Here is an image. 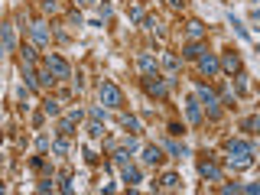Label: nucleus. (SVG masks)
Wrapping results in <instances>:
<instances>
[{
    "mask_svg": "<svg viewBox=\"0 0 260 195\" xmlns=\"http://www.w3.org/2000/svg\"><path fill=\"white\" fill-rule=\"evenodd\" d=\"M195 94H199L202 108L208 111V117H211V120H218V117H221V98L215 94V88H208V85H199V88H195Z\"/></svg>",
    "mask_w": 260,
    "mask_h": 195,
    "instance_id": "obj_1",
    "label": "nucleus"
},
{
    "mask_svg": "<svg viewBox=\"0 0 260 195\" xmlns=\"http://www.w3.org/2000/svg\"><path fill=\"white\" fill-rule=\"evenodd\" d=\"M98 98H101L104 108H114V111L124 108V91H120L114 81H101V85H98Z\"/></svg>",
    "mask_w": 260,
    "mask_h": 195,
    "instance_id": "obj_2",
    "label": "nucleus"
},
{
    "mask_svg": "<svg viewBox=\"0 0 260 195\" xmlns=\"http://www.w3.org/2000/svg\"><path fill=\"white\" fill-rule=\"evenodd\" d=\"M143 91L150 98H156V101H166L169 85H166V78H159V75H143Z\"/></svg>",
    "mask_w": 260,
    "mask_h": 195,
    "instance_id": "obj_3",
    "label": "nucleus"
},
{
    "mask_svg": "<svg viewBox=\"0 0 260 195\" xmlns=\"http://www.w3.org/2000/svg\"><path fill=\"white\" fill-rule=\"evenodd\" d=\"M43 62L49 65V72H52V75L59 78V81H65V78H72V65L65 62V59H62L59 52H49V55H46Z\"/></svg>",
    "mask_w": 260,
    "mask_h": 195,
    "instance_id": "obj_4",
    "label": "nucleus"
},
{
    "mask_svg": "<svg viewBox=\"0 0 260 195\" xmlns=\"http://www.w3.org/2000/svg\"><path fill=\"white\" fill-rule=\"evenodd\" d=\"M182 108H185V120H189L192 127H199L202 120H205V108H202L199 94H189V98H185V104H182Z\"/></svg>",
    "mask_w": 260,
    "mask_h": 195,
    "instance_id": "obj_5",
    "label": "nucleus"
},
{
    "mask_svg": "<svg viewBox=\"0 0 260 195\" xmlns=\"http://www.w3.org/2000/svg\"><path fill=\"white\" fill-rule=\"evenodd\" d=\"M195 62H199V72H202V75H208V78L221 72V59H218L215 52H202V55H199Z\"/></svg>",
    "mask_w": 260,
    "mask_h": 195,
    "instance_id": "obj_6",
    "label": "nucleus"
},
{
    "mask_svg": "<svg viewBox=\"0 0 260 195\" xmlns=\"http://www.w3.org/2000/svg\"><path fill=\"white\" fill-rule=\"evenodd\" d=\"M49 36H52V29H49V23H46V20L29 23V39H32V46H46V43H49Z\"/></svg>",
    "mask_w": 260,
    "mask_h": 195,
    "instance_id": "obj_7",
    "label": "nucleus"
},
{
    "mask_svg": "<svg viewBox=\"0 0 260 195\" xmlns=\"http://www.w3.org/2000/svg\"><path fill=\"white\" fill-rule=\"evenodd\" d=\"M199 176L208 179V182H221V166H218L215 159H199Z\"/></svg>",
    "mask_w": 260,
    "mask_h": 195,
    "instance_id": "obj_8",
    "label": "nucleus"
},
{
    "mask_svg": "<svg viewBox=\"0 0 260 195\" xmlns=\"http://www.w3.org/2000/svg\"><path fill=\"white\" fill-rule=\"evenodd\" d=\"M228 166H231L234 173L250 169V166H254V153H231V156H228Z\"/></svg>",
    "mask_w": 260,
    "mask_h": 195,
    "instance_id": "obj_9",
    "label": "nucleus"
},
{
    "mask_svg": "<svg viewBox=\"0 0 260 195\" xmlns=\"http://www.w3.org/2000/svg\"><path fill=\"white\" fill-rule=\"evenodd\" d=\"M221 72H228V75H241V55L238 52H224L221 55Z\"/></svg>",
    "mask_w": 260,
    "mask_h": 195,
    "instance_id": "obj_10",
    "label": "nucleus"
},
{
    "mask_svg": "<svg viewBox=\"0 0 260 195\" xmlns=\"http://www.w3.org/2000/svg\"><path fill=\"white\" fill-rule=\"evenodd\" d=\"M137 69H140V75H156V59L150 52H140L137 55Z\"/></svg>",
    "mask_w": 260,
    "mask_h": 195,
    "instance_id": "obj_11",
    "label": "nucleus"
},
{
    "mask_svg": "<svg viewBox=\"0 0 260 195\" xmlns=\"http://www.w3.org/2000/svg\"><path fill=\"white\" fill-rule=\"evenodd\" d=\"M140 159L146 162V166H156V162L162 159V146H156V143H153V146H143V156Z\"/></svg>",
    "mask_w": 260,
    "mask_h": 195,
    "instance_id": "obj_12",
    "label": "nucleus"
},
{
    "mask_svg": "<svg viewBox=\"0 0 260 195\" xmlns=\"http://www.w3.org/2000/svg\"><path fill=\"white\" fill-rule=\"evenodd\" d=\"M224 153L228 156H231V153H254V146H250L247 140H238V137H234V140L224 143Z\"/></svg>",
    "mask_w": 260,
    "mask_h": 195,
    "instance_id": "obj_13",
    "label": "nucleus"
},
{
    "mask_svg": "<svg viewBox=\"0 0 260 195\" xmlns=\"http://www.w3.org/2000/svg\"><path fill=\"white\" fill-rule=\"evenodd\" d=\"M185 32H189V39H205L208 26L202 20H189V23H185Z\"/></svg>",
    "mask_w": 260,
    "mask_h": 195,
    "instance_id": "obj_14",
    "label": "nucleus"
},
{
    "mask_svg": "<svg viewBox=\"0 0 260 195\" xmlns=\"http://www.w3.org/2000/svg\"><path fill=\"white\" fill-rule=\"evenodd\" d=\"M43 114H46V117H59V114H62V101L49 94L46 101H43Z\"/></svg>",
    "mask_w": 260,
    "mask_h": 195,
    "instance_id": "obj_15",
    "label": "nucleus"
},
{
    "mask_svg": "<svg viewBox=\"0 0 260 195\" xmlns=\"http://www.w3.org/2000/svg\"><path fill=\"white\" fill-rule=\"evenodd\" d=\"M153 189H166V192H176V189H179V176H176V173H166V176L159 179V185L153 182Z\"/></svg>",
    "mask_w": 260,
    "mask_h": 195,
    "instance_id": "obj_16",
    "label": "nucleus"
},
{
    "mask_svg": "<svg viewBox=\"0 0 260 195\" xmlns=\"http://www.w3.org/2000/svg\"><path fill=\"white\" fill-rule=\"evenodd\" d=\"M202 52H205V49H202V39H192L189 46H182V59H199Z\"/></svg>",
    "mask_w": 260,
    "mask_h": 195,
    "instance_id": "obj_17",
    "label": "nucleus"
},
{
    "mask_svg": "<svg viewBox=\"0 0 260 195\" xmlns=\"http://www.w3.org/2000/svg\"><path fill=\"white\" fill-rule=\"evenodd\" d=\"M0 36H4V52H13L16 39H13V26H10V23H4V26H0Z\"/></svg>",
    "mask_w": 260,
    "mask_h": 195,
    "instance_id": "obj_18",
    "label": "nucleus"
},
{
    "mask_svg": "<svg viewBox=\"0 0 260 195\" xmlns=\"http://www.w3.org/2000/svg\"><path fill=\"white\" fill-rule=\"evenodd\" d=\"M120 179H124L127 185H137V182H140V169H137V166H130V162H127V166L120 169Z\"/></svg>",
    "mask_w": 260,
    "mask_h": 195,
    "instance_id": "obj_19",
    "label": "nucleus"
},
{
    "mask_svg": "<svg viewBox=\"0 0 260 195\" xmlns=\"http://www.w3.org/2000/svg\"><path fill=\"white\" fill-rule=\"evenodd\" d=\"M55 134H59V137H72V134H75V120L65 114V117L59 120V127H55Z\"/></svg>",
    "mask_w": 260,
    "mask_h": 195,
    "instance_id": "obj_20",
    "label": "nucleus"
},
{
    "mask_svg": "<svg viewBox=\"0 0 260 195\" xmlns=\"http://www.w3.org/2000/svg\"><path fill=\"white\" fill-rule=\"evenodd\" d=\"M166 150L173 153L176 159H185V156H189V146H185V143H176V140H166Z\"/></svg>",
    "mask_w": 260,
    "mask_h": 195,
    "instance_id": "obj_21",
    "label": "nucleus"
},
{
    "mask_svg": "<svg viewBox=\"0 0 260 195\" xmlns=\"http://www.w3.org/2000/svg\"><path fill=\"white\" fill-rule=\"evenodd\" d=\"M143 26L150 29V32H156V36H166V26H162L156 16H143Z\"/></svg>",
    "mask_w": 260,
    "mask_h": 195,
    "instance_id": "obj_22",
    "label": "nucleus"
},
{
    "mask_svg": "<svg viewBox=\"0 0 260 195\" xmlns=\"http://www.w3.org/2000/svg\"><path fill=\"white\" fill-rule=\"evenodd\" d=\"M20 59H23V65H36V62H39L36 46H23V49H20Z\"/></svg>",
    "mask_w": 260,
    "mask_h": 195,
    "instance_id": "obj_23",
    "label": "nucleus"
},
{
    "mask_svg": "<svg viewBox=\"0 0 260 195\" xmlns=\"http://www.w3.org/2000/svg\"><path fill=\"white\" fill-rule=\"evenodd\" d=\"M55 81H59V78H55L52 72H49V65L43 62V72H39V88H52Z\"/></svg>",
    "mask_w": 260,
    "mask_h": 195,
    "instance_id": "obj_24",
    "label": "nucleus"
},
{
    "mask_svg": "<svg viewBox=\"0 0 260 195\" xmlns=\"http://www.w3.org/2000/svg\"><path fill=\"white\" fill-rule=\"evenodd\" d=\"M162 69H166L169 75H176V69H179V55H173V52H166V55H162Z\"/></svg>",
    "mask_w": 260,
    "mask_h": 195,
    "instance_id": "obj_25",
    "label": "nucleus"
},
{
    "mask_svg": "<svg viewBox=\"0 0 260 195\" xmlns=\"http://www.w3.org/2000/svg\"><path fill=\"white\" fill-rule=\"evenodd\" d=\"M120 127L130 130V134H137V130H140V120H137V117H130V114H120Z\"/></svg>",
    "mask_w": 260,
    "mask_h": 195,
    "instance_id": "obj_26",
    "label": "nucleus"
},
{
    "mask_svg": "<svg viewBox=\"0 0 260 195\" xmlns=\"http://www.w3.org/2000/svg\"><path fill=\"white\" fill-rule=\"evenodd\" d=\"M52 153H55V156H65V153H69V137H55V140H52Z\"/></svg>",
    "mask_w": 260,
    "mask_h": 195,
    "instance_id": "obj_27",
    "label": "nucleus"
},
{
    "mask_svg": "<svg viewBox=\"0 0 260 195\" xmlns=\"http://www.w3.org/2000/svg\"><path fill=\"white\" fill-rule=\"evenodd\" d=\"M88 137H91V140H101V137H104V124H101V120L91 117V124H88Z\"/></svg>",
    "mask_w": 260,
    "mask_h": 195,
    "instance_id": "obj_28",
    "label": "nucleus"
},
{
    "mask_svg": "<svg viewBox=\"0 0 260 195\" xmlns=\"http://www.w3.org/2000/svg\"><path fill=\"white\" fill-rule=\"evenodd\" d=\"M244 130H250V134H260V114H254V117H244L241 120Z\"/></svg>",
    "mask_w": 260,
    "mask_h": 195,
    "instance_id": "obj_29",
    "label": "nucleus"
},
{
    "mask_svg": "<svg viewBox=\"0 0 260 195\" xmlns=\"http://www.w3.org/2000/svg\"><path fill=\"white\" fill-rule=\"evenodd\" d=\"M114 162H117V166H127V162H130V150H127V146L114 150Z\"/></svg>",
    "mask_w": 260,
    "mask_h": 195,
    "instance_id": "obj_30",
    "label": "nucleus"
},
{
    "mask_svg": "<svg viewBox=\"0 0 260 195\" xmlns=\"http://www.w3.org/2000/svg\"><path fill=\"white\" fill-rule=\"evenodd\" d=\"M98 16H101V20H111V16H114V7L108 4V0H101V4H98Z\"/></svg>",
    "mask_w": 260,
    "mask_h": 195,
    "instance_id": "obj_31",
    "label": "nucleus"
},
{
    "mask_svg": "<svg viewBox=\"0 0 260 195\" xmlns=\"http://www.w3.org/2000/svg\"><path fill=\"white\" fill-rule=\"evenodd\" d=\"M59 189H62V192H72V189H75V185H72V176H69V173H62V176H59Z\"/></svg>",
    "mask_w": 260,
    "mask_h": 195,
    "instance_id": "obj_32",
    "label": "nucleus"
},
{
    "mask_svg": "<svg viewBox=\"0 0 260 195\" xmlns=\"http://www.w3.org/2000/svg\"><path fill=\"white\" fill-rule=\"evenodd\" d=\"M228 20H231V26H234V32H238L241 39H247V26H241V23L234 20V16H228Z\"/></svg>",
    "mask_w": 260,
    "mask_h": 195,
    "instance_id": "obj_33",
    "label": "nucleus"
},
{
    "mask_svg": "<svg viewBox=\"0 0 260 195\" xmlns=\"http://www.w3.org/2000/svg\"><path fill=\"white\" fill-rule=\"evenodd\" d=\"M91 117H94V120H104V117H108V111H104V104H94V108H91Z\"/></svg>",
    "mask_w": 260,
    "mask_h": 195,
    "instance_id": "obj_34",
    "label": "nucleus"
},
{
    "mask_svg": "<svg viewBox=\"0 0 260 195\" xmlns=\"http://www.w3.org/2000/svg\"><path fill=\"white\" fill-rule=\"evenodd\" d=\"M130 20H134V23H143V10H140V7H130Z\"/></svg>",
    "mask_w": 260,
    "mask_h": 195,
    "instance_id": "obj_35",
    "label": "nucleus"
},
{
    "mask_svg": "<svg viewBox=\"0 0 260 195\" xmlns=\"http://www.w3.org/2000/svg\"><path fill=\"white\" fill-rule=\"evenodd\" d=\"M241 192H250V195H260V182H247V185H241Z\"/></svg>",
    "mask_w": 260,
    "mask_h": 195,
    "instance_id": "obj_36",
    "label": "nucleus"
},
{
    "mask_svg": "<svg viewBox=\"0 0 260 195\" xmlns=\"http://www.w3.org/2000/svg\"><path fill=\"white\" fill-rule=\"evenodd\" d=\"M43 10L46 13H59V4H55V0H43Z\"/></svg>",
    "mask_w": 260,
    "mask_h": 195,
    "instance_id": "obj_37",
    "label": "nucleus"
},
{
    "mask_svg": "<svg viewBox=\"0 0 260 195\" xmlns=\"http://www.w3.org/2000/svg\"><path fill=\"white\" fill-rule=\"evenodd\" d=\"M69 26H85V20H81V13H69Z\"/></svg>",
    "mask_w": 260,
    "mask_h": 195,
    "instance_id": "obj_38",
    "label": "nucleus"
},
{
    "mask_svg": "<svg viewBox=\"0 0 260 195\" xmlns=\"http://www.w3.org/2000/svg\"><path fill=\"white\" fill-rule=\"evenodd\" d=\"M124 146H127V150H130V153H137V150H140V143H137V140H134V137H127V140H124Z\"/></svg>",
    "mask_w": 260,
    "mask_h": 195,
    "instance_id": "obj_39",
    "label": "nucleus"
},
{
    "mask_svg": "<svg viewBox=\"0 0 260 195\" xmlns=\"http://www.w3.org/2000/svg\"><path fill=\"white\" fill-rule=\"evenodd\" d=\"M55 185H52V179H43V182H39V192H52Z\"/></svg>",
    "mask_w": 260,
    "mask_h": 195,
    "instance_id": "obj_40",
    "label": "nucleus"
},
{
    "mask_svg": "<svg viewBox=\"0 0 260 195\" xmlns=\"http://www.w3.org/2000/svg\"><path fill=\"white\" fill-rule=\"evenodd\" d=\"M69 117L75 120V124H81V117H85V114H81V108H75V111H69Z\"/></svg>",
    "mask_w": 260,
    "mask_h": 195,
    "instance_id": "obj_41",
    "label": "nucleus"
},
{
    "mask_svg": "<svg viewBox=\"0 0 260 195\" xmlns=\"http://www.w3.org/2000/svg\"><path fill=\"white\" fill-rule=\"evenodd\" d=\"M101 0H75V7H98Z\"/></svg>",
    "mask_w": 260,
    "mask_h": 195,
    "instance_id": "obj_42",
    "label": "nucleus"
},
{
    "mask_svg": "<svg viewBox=\"0 0 260 195\" xmlns=\"http://www.w3.org/2000/svg\"><path fill=\"white\" fill-rule=\"evenodd\" d=\"M185 4H189V0H169V7H176V10H182Z\"/></svg>",
    "mask_w": 260,
    "mask_h": 195,
    "instance_id": "obj_43",
    "label": "nucleus"
},
{
    "mask_svg": "<svg viewBox=\"0 0 260 195\" xmlns=\"http://www.w3.org/2000/svg\"><path fill=\"white\" fill-rule=\"evenodd\" d=\"M140 4H143V0H140Z\"/></svg>",
    "mask_w": 260,
    "mask_h": 195,
    "instance_id": "obj_44",
    "label": "nucleus"
}]
</instances>
